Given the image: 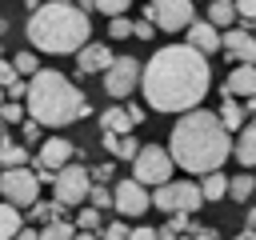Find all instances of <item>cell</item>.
I'll return each mask as SVG.
<instances>
[{
	"mask_svg": "<svg viewBox=\"0 0 256 240\" xmlns=\"http://www.w3.org/2000/svg\"><path fill=\"white\" fill-rule=\"evenodd\" d=\"M212 88L208 56L192 52L188 44H164L160 52L140 64V92L152 112H196Z\"/></svg>",
	"mask_w": 256,
	"mask_h": 240,
	"instance_id": "obj_1",
	"label": "cell"
},
{
	"mask_svg": "<svg viewBox=\"0 0 256 240\" xmlns=\"http://www.w3.org/2000/svg\"><path fill=\"white\" fill-rule=\"evenodd\" d=\"M168 156H172V164H180L184 172L208 176V172H220V164L232 156V136H228L224 124L216 120V112L196 108V112H184V116L172 124Z\"/></svg>",
	"mask_w": 256,
	"mask_h": 240,
	"instance_id": "obj_2",
	"label": "cell"
},
{
	"mask_svg": "<svg viewBox=\"0 0 256 240\" xmlns=\"http://www.w3.org/2000/svg\"><path fill=\"white\" fill-rule=\"evenodd\" d=\"M24 112L32 124L40 128H68L84 116H92V104L88 96L56 68H40L32 80H28V92H24Z\"/></svg>",
	"mask_w": 256,
	"mask_h": 240,
	"instance_id": "obj_3",
	"label": "cell"
},
{
	"mask_svg": "<svg viewBox=\"0 0 256 240\" xmlns=\"http://www.w3.org/2000/svg\"><path fill=\"white\" fill-rule=\"evenodd\" d=\"M28 40L36 52H48V56H72L88 44L92 36V24H88V12L80 4H68V0H52V4H36L32 16H28Z\"/></svg>",
	"mask_w": 256,
	"mask_h": 240,
	"instance_id": "obj_4",
	"label": "cell"
},
{
	"mask_svg": "<svg viewBox=\"0 0 256 240\" xmlns=\"http://www.w3.org/2000/svg\"><path fill=\"white\" fill-rule=\"evenodd\" d=\"M172 156H168V148H160V144H140V152H136V160H132V180L140 184V188H160V184H168L172 180Z\"/></svg>",
	"mask_w": 256,
	"mask_h": 240,
	"instance_id": "obj_5",
	"label": "cell"
},
{
	"mask_svg": "<svg viewBox=\"0 0 256 240\" xmlns=\"http://www.w3.org/2000/svg\"><path fill=\"white\" fill-rule=\"evenodd\" d=\"M152 208H160V212H168V216H192L204 200H200V188L192 184V180H168V184H160L152 196Z\"/></svg>",
	"mask_w": 256,
	"mask_h": 240,
	"instance_id": "obj_6",
	"label": "cell"
},
{
	"mask_svg": "<svg viewBox=\"0 0 256 240\" xmlns=\"http://www.w3.org/2000/svg\"><path fill=\"white\" fill-rule=\"evenodd\" d=\"M144 20L160 32H188V24L196 20V8L188 0H152L144 4Z\"/></svg>",
	"mask_w": 256,
	"mask_h": 240,
	"instance_id": "obj_7",
	"label": "cell"
},
{
	"mask_svg": "<svg viewBox=\"0 0 256 240\" xmlns=\"http://www.w3.org/2000/svg\"><path fill=\"white\" fill-rule=\"evenodd\" d=\"M52 192H56V204H60V208L84 204L88 192H92V176H88V168L72 160L68 168H60V172L52 176Z\"/></svg>",
	"mask_w": 256,
	"mask_h": 240,
	"instance_id": "obj_8",
	"label": "cell"
},
{
	"mask_svg": "<svg viewBox=\"0 0 256 240\" xmlns=\"http://www.w3.org/2000/svg\"><path fill=\"white\" fill-rule=\"evenodd\" d=\"M0 192H4V204H12L20 212L40 200V180L32 176V168H8V172H0Z\"/></svg>",
	"mask_w": 256,
	"mask_h": 240,
	"instance_id": "obj_9",
	"label": "cell"
},
{
	"mask_svg": "<svg viewBox=\"0 0 256 240\" xmlns=\"http://www.w3.org/2000/svg\"><path fill=\"white\" fill-rule=\"evenodd\" d=\"M140 88V60L136 56H116L112 68L104 72V92L112 100H128Z\"/></svg>",
	"mask_w": 256,
	"mask_h": 240,
	"instance_id": "obj_10",
	"label": "cell"
},
{
	"mask_svg": "<svg viewBox=\"0 0 256 240\" xmlns=\"http://www.w3.org/2000/svg\"><path fill=\"white\" fill-rule=\"evenodd\" d=\"M112 208H116L120 216H144V212L152 208L148 188H140L136 180H116V188H112Z\"/></svg>",
	"mask_w": 256,
	"mask_h": 240,
	"instance_id": "obj_11",
	"label": "cell"
},
{
	"mask_svg": "<svg viewBox=\"0 0 256 240\" xmlns=\"http://www.w3.org/2000/svg\"><path fill=\"white\" fill-rule=\"evenodd\" d=\"M220 48L228 52V60H236V64H252L256 68V32H248V28H228L224 36H220Z\"/></svg>",
	"mask_w": 256,
	"mask_h": 240,
	"instance_id": "obj_12",
	"label": "cell"
},
{
	"mask_svg": "<svg viewBox=\"0 0 256 240\" xmlns=\"http://www.w3.org/2000/svg\"><path fill=\"white\" fill-rule=\"evenodd\" d=\"M72 140H64V136H48L44 144H40V152H36V168H44V172H60V168H68L72 164Z\"/></svg>",
	"mask_w": 256,
	"mask_h": 240,
	"instance_id": "obj_13",
	"label": "cell"
},
{
	"mask_svg": "<svg viewBox=\"0 0 256 240\" xmlns=\"http://www.w3.org/2000/svg\"><path fill=\"white\" fill-rule=\"evenodd\" d=\"M112 48L108 44H96V40H88L80 52H76V68H80V76H92V72H108L112 68Z\"/></svg>",
	"mask_w": 256,
	"mask_h": 240,
	"instance_id": "obj_14",
	"label": "cell"
},
{
	"mask_svg": "<svg viewBox=\"0 0 256 240\" xmlns=\"http://www.w3.org/2000/svg\"><path fill=\"white\" fill-rule=\"evenodd\" d=\"M224 96H232V100H252L256 96V68L252 64H236L232 72H228V80H224V88H220Z\"/></svg>",
	"mask_w": 256,
	"mask_h": 240,
	"instance_id": "obj_15",
	"label": "cell"
},
{
	"mask_svg": "<svg viewBox=\"0 0 256 240\" xmlns=\"http://www.w3.org/2000/svg\"><path fill=\"white\" fill-rule=\"evenodd\" d=\"M184 44H188L192 52H200V56H212V52H220V32H216L208 20H192Z\"/></svg>",
	"mask_w": 256,
	"mask_h": 240,
	"instance_id": "obj_16",
	"label": "cell"
},
{
	"mask_svg": "<svg viewBox=\"0 0 256 240\" xmlns=\"http://www.w3.org/2000/svg\"><path fill=\"white\" fill-rule=\"evenodd\" d=\"M232 156L244 164V168H256V120H248L240 128V136L232 140Z\"/></svg>",
	"mask_w": 256,
	"mask_h": 240,
	"instance_id": "obj_17",
	"label": "cell"
},
{
	"mask_svg": "<svg viewBox=\"0 0 256 240\" xmlns=\"http://www.w3.org/2000/svg\"><path fill=\"white\" fill-rule=\"evenodd\" d=\"M216 120L224 124V132L232 136V132H240L244 124H248V116H244V104L240 100H232V96H224L220 100V112H216Z\"/></svg>",
	"mask_w": 256,
	"mask_h": 240,
	"instance_id": "obj_18",
	"label": "cell"
},
{
	"mask_svg": "<svg viewBox=\"0 0 256 240\" xmlns=\"http://www.w3.org/2000/svg\"><path fill=\"white\" fill-rule=\"evenodd\" d=\"M28 160H32V152L24 144H16L12 136H0V168L4 172L8 168H28Z\"/></svg>",
	"mask_w": 256,
	"mask_h": 240,
	"instance_id": "obj_19",
	"label": "cell"
},
{
	"mask_svg": "<svg viewBox=\"0 0 256 240\" xmlns=\"http://www.w3.org/2000/svg\"><path fill=\"white\" fill-rule=\"evenodd\" d=\"M100 128H104L108 136H132V120H128V112H124L120 104H112V108L100 112Z\"/></svg>",
	"mask_w": 256,
	"mask_h": 240,
	"instance_id": "obj_20",
	"label": "cell"
},
{
	"mask_svg": "<svg viewBox=\"0 0 256 240\" xmlns=\"http://www.w3.org/2000/svg\"><path fill=\"white\" fill-rule=\"evenodd\" d=\"M0 92H4V96H12V104L28 92V80H20V76H16V68H12L4 56H0Z\"/></svg>",
	"mask_w": 256,
	"mask_h": 240,
	"instance_id": "obj_21",
	"label": "cell"
},
{
	"mask_svg": "<svg viewBox=\"0 0 256 240\" xmlns=\"http://www.w3.org/2000/svg\"><path fill=\"white\" fill-rule=\"evenodd\" d=\"M196 188H200V200H224L228 196V176L224 172H208Z\"/></svg>",
	"mask_w": 256,
	"mask_h": 240,
	"instance_id": "obj_22",
	"label": "cell"
},
{
	"mask_svg": "<svg viewBox=\"0 0 256 240\" xmlns=\"http://www.w3.org/2000/svg\"><path fill=\"white\" fill-rule=\"evenodd\" d=\"M20 228H24V216L12 204H0V240H16Z\"/></svg>",
	"mask_w": 256,
	"mask_h": 240,
	"instance_id": "obj_23",
	"label": "cell"
},
{
	"mask_svg": "<svg viewBox=\"0 0 256 240\" xmlns=\"http://www.w3.org/2000/svg\"><path fill=\"white\" fill-rule=\"evenodd\" d=\"M208 24L220 32L224 24H236V4H228V0H216V4H208Z\"/></svg>",
	"mask_w": 256,
	"mask_h": 240,
	"instance_id": "obj_24",
	"label": "cell"
},
{
	"mask_svg": "<svg viewBox=\"0 0 256 240\" xmlns=\"http://www.w3.org/2000/svg\"><path fill=\"white\" fill-rule=\"evenodd\" d=\"M228 196H232V200H252V196H256V176H252V172L232 176V180H228Z\"/></svg>",
	"mask_w": 256,
	"mask_h": 240,
	"instance_id": "obj_25",
	"label": "cell"
},
{
	"mask_svg": "<svg viewBox=\"0 0 256 240\" xmlns=\"http://www.w3.org/2000/svg\"><path fill=\"white\" fill-rule=\"evenodd\" d=\"M8 64L16 68V76H20V80H24V76L32 80V76L40 72V56H36V52H16V56H12Z\"/></svg>",
	"mask_w": 256,
	"mask_h": 240,
	"instance_id": "obj_26",
	"label": "cell"
},
{
	"mask_svg": "<svg viewBox=\"0 0 256 240\" xmlns=\"http://www.w3.org/2000/svg\"><path fill=\"white\" fill-rule=\"evenodd\" d=\"M28 212H32V220H40V224H52V220H64V208H60L56 200H52V204H44V200H36V204H32Z\"/></svg>",
	"mask_w": 256,
	"mask_h": 240,
	"instance_id": "obj_27",
	"label": "cell"
},
{
	"mask_svg": "<svg viewBox=\"0 0 256 240\" xmlns=\"http://www.w3.org/2000/svg\"><path fill=\"white\" fill-rule=\"evenodd\" d=\"M36 236H40V240H72V236H76V228H72L68 220H52V224H44Z\"/></svg>",
	"mask_w": 256,
	"mask_h": 240,
	"instance_id": "obj_28",
	"label": "cell"
},
{
	"mask_svg": "<svg viewBox=\"0 0 256 240\" xmlns=\"http://www.w3.org/2000/svg\"><path fill=\"white\" fill-rule=\"evenodd\" d=\"M80 8H84V12H104L108 20H116V16H124L128 4H124V0H100V4H80Z\"/></svg>",
	"mask_w": 256,
	"mask_h": 240,
	"instance_id": "obj_29",
	"label": "cell"
},
{
	"mask_svg": "<svg viewBox=\"0 0 256 240\" xmlns=\"http://www.w3.org/2000/svg\"><path fill=\"white\" fill-rule=\"evenodd\" d=\"M88 208H96V212L112 208V188H104V184H92V192H88Z\"/></svg>",
	"mask_w": 256,
	"mask_h": 240,
	"instance_id": "obj_30",
	"label": "cell"
},
{
	"mask_svg": "<svg viewBox=\"0 0 256 240\" xmlns=\"http://www.w3.org/2000/svg\"><path fill=\"white\" fill-rule=\"evenodd\" d=\"M136 152H140V140H136V136H120L112 156H116V160H136Z\"/></svg>",
	"mask_w": 256,
	"mask_h": 240,
	"instance_id": "obj_31",
	"label": "cell"
},
{
	"mask_svg": "<svg viewBox=\"0 0 256 240\" xmlns=\"http://www.w3.org/2000/svg\"><path fill=\"white\" fill-rule=\"evenodd\" d=\"M96 228H100V212L84 204V208H80V216H76V232H96Z\"/></svg>",
	"mask_w": 256,
	"mask_h": 240,
	"instance_id": "obj_32",
	"label": "cell"
},
{
	"mask_svg": "<svg viewBox=\"0 0 256 240\" xmlns=\"http://www.w3.org/2000/svg\"><path fill=\"white\" fill-rule=\"evenodd\" d=\"M108 36H112V40H128V36H132V20H128V16L108 20Z\"/></svg>",
	"mask_w": 256,
	"mask_h": 240,
	"instance_id": "obj_33",
	"label": "cell"
},
{
	"mask_svg": "<svg viewBox=\"0 0 256 240\" xmlns=\"http://www.w3.org/2000/svg\"><path fill=\"white\" fill-rule=\"evenodd\" d=\"M0 124H24V108L20 104H0Z\"/></svg>",
	"mask_w": 256,
	"mask_h": 240,
	"instance_id": "obj_34",
	"label": "cell"
},
{
	"mask_svg": "<svg viewBox=\"0 0 256 240\" xmlns=\"http://www.w3.org/2000/svg\"><path fill=\"white\" fill-rule=\"evenodd\" d=\"M100 240H128V224H120V220H112V224H104V232H100Z\"/></svg>",
	"mask_w": 256,
	"mask_h": 240,
	"instance_id": "obj_35",
	"label": "cell"
},
{
	"mask_svg": "<svg viewBox=\"0 0 256 240\" xmlns=\"http://www.w3.org/2000/svg\"><path fill=\"white\" fill-rule=\"evenodd\" d=\"M132 36H136V40H152V36H156V28H152L148 20H132Z\"/></svg>",
	"mask_w": 256,
	"mask_h": 240,
	"instance_id": "obj_36",
	"label": "cell"
},
{
	"mask_svg": "<svg viewBox=\"0 0 256 240\" xmlns=\"http://www.w3.org/2000/svg\"><path fill=\"white\" fill-rule=\"evenodd\" d=\"M128 240H160V236H156V228L140 224V228H128Z\"/></svg>",
	"mask_w": 256,
	"mask_h": 240,
	"instance_id": "obj_37",
	"label": "cell"
},
{
	"mask_svg": "<svg viewBox=\"0 0 256 240\" xmlns=\"http://www.w3.org/2000/svg\"><path fill=\"white\" fill-rule=\"evenodd\" d=\"M88 176H92V184H104V180H112V164H96Z\"/></svg>",
	"mask_w": 256,
	"mask_h": 240,
	"instance_id": "obj_38",
	"label": "cell"
},
{
	"mask_svg": "<svg viewBox=\"0 0 256 240\" xmlns=\"http://www.w3.org/2000/svg\"><path fill=\"white\" fill-rule=\"evenodd\" d=\"M236 16H244V20H256V0H240V4H236Z\"/></svg>",
	"mask_w": 256,
	"mask_h": 240,
	"instance_id": "obj_39",
	"label": "cell"
},
{
	"mask_svg": "<svg viewBox=\"0 0 256 240\" xmlns=\"http://www.w3.org/2000/svg\"><path fill=\"white\" fill-rule=\"evenodd\" d=\"M124 112H128V120H132V128H136V124H144V108H140V104H128Z\"/></svg>",
	"mask_w": 256,
	"mask_h": 240,
	"instance_id": "obj_40",
	"label": "cell"
},
{
	"mask_svg": "<svg viewBox=\"0 0 256 240\" xmlns=\"http://www.w3.org/2000/svg\"><path fill=\"white\" fill-rule=\"evenodd\" d=\"M24 140H28V144H36V140H40V124L24 120Z\"/></svg>",
	"mask_w": 256,
	"mask_h": 240,
	"instance_id": "obj_41",
	"label": "cell"
},
{
	"mask_svg": "<svg viewBox=\"0 0 256 240\" xmlns=\"http://www.w3.org/2000/svg\"><path fill=\"white\" fill-rule=\"evenodd\" d=\"M244 224H248V232L256 236V208H248V216H244Z\"/></svg>",
	"mask_w": 256,
	"mask_h": 240,
	"instance_id": "obj_42",
	"label": "cell"
},
{
	"mask_svg": "<svg viewBox=\"0 0 256 240\" xmlns=\"http://www.w3.org/2000/svg\"><path fill=\"white\" fill-rule=\"evenodd\" d=\"M196 240H220V236H216L212 228H200V232H196Z\"/></svg>",
	"mask_w": 256,
	"mask_h": 240,
	"instance_id": "obj_43",
	"label": "cell"
},
{
	"mask_svg": "<svg viewBox=\"0 0 256 240\" xmlns=\"http://www.w3.org/2000/svg\"><path fill=\"white\" fill-rule=\"evenodd\" d=\"M16 240H40V236H36L32 228H20V232H16Z\"/></svg>",
	"mask_w": 256,
	"mask_h": 240,
	"instance_id": "obj_44",
	"label": "cell"
},
{
	"mask_svg": "<svg viewBox=\"0 0 256 240\" xmlns=\"http://www.w3.org/2000/svg\"><path fill=\"white\" fill-rule=\"evenodd\" d=\"M244 116H252V120H256V96H252V100L244 104Z\"/></svg>",
	"mask_w": 256,
	"mask_h": 240,
	"instance_id": "obj_45",
	"label": "cell"
},
{
	"mask_svg": "<svg viewBox=\"0 0 256 240\" xmlns=\"http://www.w3.org/2000/svg\"><path fill=\"white\" fill-rule=\"evenodd\" d=\"M72 240H96V232H76Z\"/></svg>",
	"mask_w": 256,
	"mask_h": 240,
	"instance_id": "obj_46",
	"label": "cell"
},
{
	"mask_svg": "<svg viewBox=\"0 0 256 240\" xmlns=\"http://www.w3.org/2000/svg\"><path fill=\"white\" fill-rule=\"evenodd\" d=\"M4 32H8V20H4V12H0V36H4Z\"/></svg>",
	"mask_w": 256,
	"mask_h": 240,
	"instance_id": "obj_47",
	"label": "cell"
},
{
	"mask_svg": "<svg viewBox=\"0 0 256 240\" xmlns=\"http://www.w3.org/2000/svg\"><path fill=\"white\" fill-rule=\"evenodd\" d=\"M232 240H256V236H252V232H240V236H232Z\"/></svg>",
	"mask_w": 256,
	"mask_h": 240,
	"instance_id": "obj_48",
	"label": "cell"
},
{
	"mask_svg": "<svg viewBox=\"0 0 256 240\" xmlns=\"http://www.w3.org/2000/svg\"><path fill=\"white\" fill-rule=\"evenodd\" d=\"M0 136H4V124H0Z\"/></svg>",
	"mask_w": 256,
	"mask_h": 240,
	"instance_id": "obj_49",
	"label": "cell"
},
{
	"mask_svg": "<svg viewBox=\"0 0 256 240\" xmlns=\"http://www.w3.org/2000/svg\"><path fill=\"white\" fill-rule=\"evenodd\" d=\"M0 104H4V92H0Z\"/></svg>",
	"mask_w": 256,
	"mask_h": 240,
	"instance_id": "obj_50",
	"label": "cell"
},
{
	"mask_svg": "<svg viewBox=\"0 0 256 240\" xmlns=\"http://www.w3.org/2000/svg\"><path fill=\"white\" fill-rule=\"evenodd\" d=\"M0 56H4V52H0Z\"/></svg>",
	"mask_w": 256,
	"mask_h": 240,
	"instance_id": "obj_51",
	"label": "cell"
}]
</instances>
